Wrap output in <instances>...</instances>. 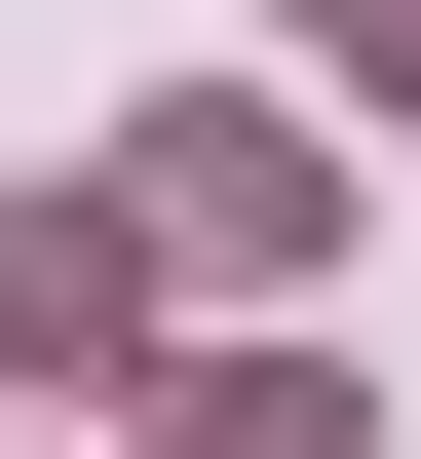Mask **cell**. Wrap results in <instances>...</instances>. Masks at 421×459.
Here are the masks:
<instances>
[{
	"label": "cell",
	"mask_w": 421,
	"mask_h": 459,
	"mask_svg": "<svg viewBox=\"0 0 421 459\" xmlns=\"http://www.w3.org/2000/svg\"><path fill=\"white\" fill-rule=\"evenodd\" d=\"M115 230H153V268H307V115H153Z\"/></svg>",
	"instance_id": "obj_1"
},
{
	"label": "cell",
	"mask_w": 421,
	"mask_h": 459,
	"mask_svg": "<svg viewBox=\"0 0 421 459\" xmlns=\"http://www.w3.org/2000/svg\"><path fill=\"white\" fill-rule=\"evenodd\" d=\"M115 307H153V230H115V192H0V344H77V383H115Z\"/></svg>",
	"instance_id": "obj_2"
},
{
	"label": "cell",
	"mask_w": 421,
	"mask_h": 459,
	"mask_svg": "<svg viewBox=\"0 0 421 459\" xmlns=\"http://www.w3.org/2000/svg\"><path fill=\"white\" fill-rule=\"evenodd\" d=\"M345 77H421V0H345Z\"/></svg>",
	"instance_id": "obj_3"
}]
</instances>
